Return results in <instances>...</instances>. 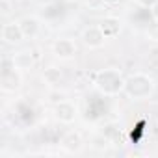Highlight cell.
Returning <instances> with one entry per match:
<instances>
[{
    "instance_id": "6da1fadb",
    "label": "cell",
    "mask_w": 158,
    "mask_h": 158,
    "mask_svg": "<svg viewBox=\"0 0 158 158\" xmlns=\"http://www.w3.org/2000/svg\"><path fill=\"white\" fill-rule=\"evenodd\" d=\"M2 35H4L6 41H10V43H17V41H21V37H23V28L15 26V23L6 24L4 30H2Z\"/></svg>"
},
{
    "instance_id": "7a4b0ae2",
    "label": "cell",
    "mask_w": 158,
    "mask_h": 158,
    "mask_svg": "<svg viewBox=\"0 0 158 158\" xmlns=\"http://www.w3.org/2000/svg\"><path fill=\"white\" fill-rule=\"evenodd\" d=\"M13 63H15L19 69H24L28 63H32V60H26V56H24V54H19L17 58H13Z\"/></svg>"
},
{
    "instance_id": "3957f363",
    "label": "cell",
    "mask_w": 158,
    "mask_h": 158,
    "mask_svg": "<svg viewBox=\"0 0 158 158\" xmlns=\"http://www.w3.org/2000/svg\"><path fill=\"white\" fill-rule=\"evenodd\" d=\"M2 8H4V10H2L4 13H8V11H10V6H8V2H6V0H2Z\"/></svg>"
}]
</instances>
